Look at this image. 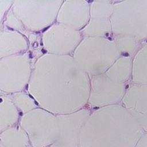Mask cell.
Listing matches in <instances>:
<instances>
[{"instance_id":"1","label":"cell","mask_w":147,"mask_h":147,"mask_svg":"<svg viewBox=\"0 0 147 147\" xmlns=\"http://www.w3.org/2000/svg\"><path fill=\"white\" fill-rule=\"evenodd\" d=\"M144 131L120 105L100 107L83 125L79 147H134Z\"/></svg>"},{"instance_id":"2","label":"cell","mask_w":147,"mask_h":147,"mask_svg":"<svg viewBox=\"0 0 147 147\" xmlns=\"http://www.w3.org/2000/svg\"><path fill=\"white\" fill-rule=\"evenodd\" d=\"M114 36L128 37L138 42L147 38V1L114 3L110 18Z\"/></svg>"},{"instance_id":"3","label":"cell","mask_w":147,"mask_h":147,"mask_svg":"<svg viewBox=\"0 0 147 147\" xmlns=\"http://www.w3.org/2000/svg\"><path fill=\"white\" fill-rule=\"evenodd\" d=\"M93 83L92 100L95 106L103 107L122 100L126 91L124 83L113 80L105 73L97 75Z\"/></svg>"},{"instance_id":"4","label":"cell","mask_w":147,"mask_h":147,"mask_svg":"<svg viewBox=\"0 0 147 147\" xmlns=\"http://www.w3.org/2000/svg\"><path fill=\"white\" fill-rule=\"evenodd\" d=\"M122 106L137 121L144 132H147V84L129 86L122 99Z\"/></svg>"},{"instance_id":"5","label":"cell","mask_w":147,"mask_h":147,"mask_svg":"<svg viewBox=\"0 0 147 147\" xmlns=\"http://www.w3.org/2000/svg\"><path fill=\"white\" fill-rule=\"evenodd\" d=\"M132 82L147 84V42L138 49L131 61Z\"/></svg>"},{"instance_id":"6","label":"cell","mask_w":147,"mask_h":147,"mask_svg":"<svg viewBox=\"0 0 147 147\" xmlns=\"http://www.w3.org/2000/svg\"><path fill=\"white\" fill-rule=\"evenodd\" d=\"M131 60L128 56H119L105 72L114 80L125 83L131 75Z\"/></svg>"},{"instance_id":"7","label":"cell","mask_w":147,"mask_h":147,"mask_svg":"<svg viewBox=\"0 0 147 147\" xmlns=\"http://www.w3.org/2000/svg\"><path fill=\"white\" fill-rule=\"evenodd\" d=\"M120 56H128L131 55L137 48L138 42L128 37L117 36L114 38Z\"/></svg>"},{"instance_id":"8","label":"cell","mask_w":147,"mask_h":147,"mask_svg":"<svg viewBox=\"0 0 147 147\" xmlns=\"http://www.w3.org/2000/svg\"><path fill=\"white\" fill-rule=\"evenodd\" d=\"M134 147H147V132H144Z\"/></svg>"},{"instance_id":"9","label":"cell","mask_w":147,"mask_h":147,"mask_svg":"<svg viewBox=\"0 0 147 147\" xmlns=\"http://www.w3.org/2000/svg\"><path fill=\"white\" fill-rule=\"evenodd\" d=\"M0 147H2V146L1 144V143H0Z\"/></svg>"}]
</instances>
